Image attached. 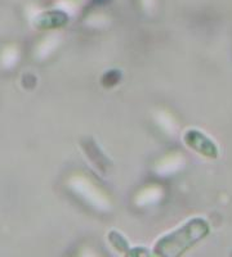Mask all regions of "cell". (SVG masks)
Returning a JSON list of instances; mask_svg holds the SVG:
<instances>
[{"mask_svg": "<svg viewBox=\"0 0 232 257\" xmlns=\"http://www.w3.org/2000/svg\"><path fill=\"white\" fill-rule=\"evenodd\" d=\"M210 231V225L203 217H195L156 240L155 257H181Z\"/></svg>", "mask_w": 232, "mask_h": 257, "instance_id": "obj_1", "label": "cell"}, {"mask_svg": "<svg viewBox=\"0 0 232 257\" xmlns=\"http://www.w3.org/2000/svg\"><path fill=\"white\" fill-rule=\"evenodd\" d=\"M185 142L188 147H191L200 155L210 158L218 157V147L215 146L214 142L199 130H188L185 134Z\"/></svg>", "mask_w": 232, "mask_h": 257, "instance_id": "obj_2", "label": "cell"}, {"mask_svg": "<svg viewBox=\"0 0 232 257\" xmlns=\"http://www.w3.org/2000/svg\"><path fill=\"white\" fill-rule=\"evenodd\" d=\"M109 239L110 242L112 243V245H114L115 248L118 249V251L120 252L129 251V244H128L125 238H124L120 233H118V231H110Z\"/></svg>", "mask_w": 232, "mask_h": 257, "instance_id": "obj_3", "label": "cell"}, {"mask_svg": "<svg viewBox=\"0 0 232 257\" xmlns=\"http://www.w3.org/2000/svg\"><path fill=\"white\" fill-rule=\"evenodd\" d=\"M125 257H155L152 249H148L146 247H134L129 248V251L125 253Z\"/></svg>", "mask_w": 232, "mask_h": 257, "instance_id": "obj_4", "label": "cell"}]
</instances>
